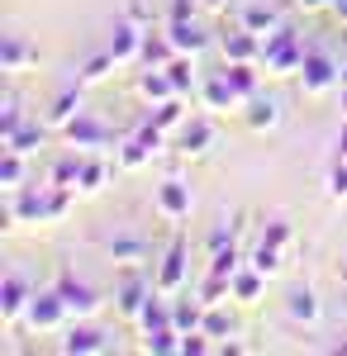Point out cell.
Segmentation results:
<instances>
[{"instance_id":"obj_1","label":"cell","mask_w":347,"mask_h":356,"mask_svg":"<svg viewBox=\"0 0 347 356\" xmlns=\"http://www.w3.org/2000/svg\"><path fill=\"white\" fill-rule=\"evenodd\" d=\"M262 62H267V72H276V76H300V67H304V48H300V38H295L291 29L281 24L276 33L262 38Z\"/></svg>"},{"instance_id":"obj_2","label":"cell","mask_w":347,"mask_h":356,"mask_svg":"<svg viewBox=\"0 0 347 356\" xmlns=\"http://www.w3.org/2000/svg\"><path fill=\"white\" fill-rule=\"evenodd\" d=\"M300 81H304V90H309V95H323V90L343 86V62H333L328 53L309 48V53H304V67H300Z\"/></svg>"},{"instance_id":"obj_3","label":"cell","mask_w":347,"mask_h":356,"mask_svg":"<svg viewBox=\"0 0 347 356\" xmlns=\"http://www.w3.org/2000/svg\"><path fill=\"white\" fill-rule=\"evenodd\" d=\"M24 318H29V328H33V332H48V328H57V323L67 318V304H62V295H57V290L33 295V300H29V309H24Z\"/></svg>"},{"instance_id":"obj_4","label":"cell","mask_w":347,"mask_h":356,"mask_svg":"<svg viewBox=\"0 0 347 356\" xmlns=\"http://www.w3.org/2000/svg\"><path fill=\"white\" fill-rule=\"evenodd\" d=\"M57 295L67 304V314H77V318H91V314L100 309V295H95L86 280H77V275H62V280H57Z\"/></svg>"},{"instance_id":"obj_5","label":"cell","mask_w":347,"mask_h":356,"mask_svg":"<svg viewBox=\"0 0 347 356\" xmlns=\"http://www.w3.org/2000/svg\"><path fill=\"white\" fill-rule=\"evenodd\" d=\"M67 143H72V147H109V129L95 119V114L81 110V114L67 119Z\"/></svg>"},{"instance_id":"obj_6","label":"cell","mask_w":347,"mask_h":356,"mask_svg":"<svg viewBox=\"0 0 347 356\" xmlns=\"http://www.w3.org/2000/svg\"><path fill=\"white\" fill-rule=\"evenodd\" d=\"M186 285V243H171L157 266V295H176Z\"/></svg>"},{"instance_id":"obj_7","label":"cell","mask_w":347,"mask_h":356,"mask_svg":"<svg viewBox=\"0 0 347 356\" xmlns=\"http://www.w3.org/2000/svg\"><path fill=\"white\" fill-rule=\"evenodd\" d=\"M262 57V33H252L247 24L224 33V62H257Z\"/></svg>"},{"instance_id":"obj_8","label":"cell","mask_w":347,"mask_h":356,"mask_svg":"<svg viewBox=\"0 0 347 356\" xmlns=\"http://www.w3.org/2000/svg\"><path fill=\"white\" fill-rule=\"evenodd\" d=\"M29 285H24V275H15V271H5V280H0V318L5 323H15L20 314L29 309Z\"/></svg>"},{"instance_id":"obj_9","label":"cell","mask_w":347,"mask_h":356,"mask_svg":"<svg viewBox=\"0 0 347 356\" xmlns=\"http://www.w3.org/2000/svg\"><path fill=\"white\" fill-rule=\"evenodd\" d=\"M157 209L167 219H190V186L176 181V176H167L157 186Z\"/></svg>"},{"instance_id":"obj_10","label":"cell","mask_w":347,"mask_h":356,"mask_svg":"<svg viewBox=\"0 0 347 356\" xmlns=\"http://www.w3.org/2000/svg\"><path fill=\"white\" fill-rule=\"evenodd\" d=\"M109 53H114V62H134V57H143V33H138V24H114Z\"/></svg>"},{"instance_id":"obj_11","label":"cell","mask_w":347,"mask_h":356,"mask_svg":"<svg viewBox=\"0 0 347 356\" xmlns=\"http://www.w3.org/2000/svg\"><path fill=\"white\" fill-rule=\"evenodd\" d=\"M167 38H171V48H176V53H190V57L205 48V33L195 29V19H171Z\"/></svg>"},{"instance_id":"obj_12","label":"cell","mask_w":347,"mask_h":356,"mask_svg":"<svg viewBox=\"0 0 347 356\" xmlns=\"http://www.w3.org/2000/svg\"><path fill=\"white\" fill-rule=\"evenodd\" d=\"M109 342H105V332H95V328H86V323H77V328L62 337V352H72V356H86V352H105Z\"/></svg>"},{"instance_id":"obj_13","label":"cell","mask_w":347,"mask_h":356,"mask_svg":"<svg viewBox=\"0 0 347 356\" xmlns=\"http://www.w3.org/2000/svg\"><path fill=\"white\" fill-rule=\"evenodd\" d=\"M138 90L153 100V105H162V100H171V95H181L176 86H171V76H167V67H148L143 72V81H138Z\"/></svg>"},{"instance_id":"obj_14","label":"cell","mask_w":347,"mask_h":356,"mask_svg":"<svg viewBox=\"0 0 347 356\" xmlns=\"http://www.w3.org/2000/svg\"><path fill=\"white\" fill-rule=\"evenodd\" d=\"M24 62H33V48H29L20 33H5L0 38V72H20Z\"/></svg>"},{"instance_id":"obj_15","label":"cell","mask_w":347,"mask_h":356,"mask_svg":"<svg viewBox=\"0 0 347 356\" xmlns=\"http://www.w3.org/2000/svg\"><path fill=\"white\" fill-rule=\"evenodd\" d=\"M200 95H205V105H210V110H233V105H238V90L229 86V76H224V72L200 86Z\"/></svg>"},{"instance_id":"obj_16","label":"cell","mask_w":347,"mask_h":356,"mask_svg":"<svg viewBox=\"0 0 347 356\" xmlns=\"http://www.w3.org/2000/svg\"><path fill=\"white\" fill-rule=\"evenodd\" d=\"M210 143H214V129L205 124V119H186V124H181V152H186V157L205 152Z\"/></svg>"},{"instance_id":"obj_17","label":"cell","mask_w":347,"mask_h":356,"mask_svg":"<svg viewBox=\"0 0 347 356\" xmlns=\"http://www.w3.org/2000/svg\"><path fill=\"white\" fill-rule=\"evenodd\" d=\"M24 186V152H15V147H5L0 152V191H20Z\"/></svg>"},{"instance_id":"obj_18","label":"cell","mask_w":347,"mask_h":356,"mask_svg":"<svg viewBox=\"0 0 347 356\" xmlns=\"http://www.w3.org/2000/svg\"><path fill=\"white\" fill-rule=\"evenodd\" d=\"M262 290H267V275H262V271L242 266V271L233 275V300H242V304H257V300H262Z\"/></svg>"},{"instance_id":"obj_19","label":"cell","mask_w":347,"mask_h":356,"mask_svg":"<svg viewBox=\"0 0 347 356\" xmlns=\"http://www.w3.org/2000/svg\"><path fill=\"white\" fill-rule=\"evenodd\" d=\"M153 300V290H148V285H143V280H134V275H129V280H124V285H119V309H124V314H129V318H138V314H143V304Z\"/></svg>"},{"instance_id":"obj_20","label":"cell","mask_w":347,"mask_h":356,"mask_svg":"<svg viewBox=\"0 0 347 356\" xmlns=\"http://www.w3.org/2000/svg\"><path fill=\"white\" fill-rule=\"evenodd\" d=\"M286 314H291L295 323H314V318H319V295H314V290H291Z\"/></svg>"},{"instance_id":"obj_21","label":"cell","mask_w":347,"mask_h":356,"mask_svg":"<svg viewBox=\"0 0 347 356\" xmlns=\"http://www.w3.org/2000/svg\"><path fill=\"white\" fill-rule=\"evenodd\" d=\"M242 266H247V257H242L233 243H229V247H214V257H210V275H229V280H233Z\"/></svg>"},{"instance_id":"obj_22","label":"cell","mask_w":347,"mask_h":356,"mask_svg":"<svg viewBox=\"0 0 347 356\" xmlns=\"http://www.w3.org/2000/svg\"><path fill=\"white\" fill-rule=\"evenodd\" d=\"M242 24L252 29V33H262V38H267V33H276V29H281V15H276L271 5H247V10H242Z\"/></svg>"},{"instance_id":"obj_23","label":"cell","mask_w":347,"mask_h":356,"mask_svg":"<svg viewBox=\"0 0 347 356\" xmlns=\"http://www.w3.org/2000/svg\"><path fill=\"white\" fill-rule=\"evenodd\" d=\"M276 119H281V105L276 100H257V95L247 100V129L262 134V129H276Z\"/></svg>"},{"instance_id":"obj_24","label":"cell","mask_w":347,"mask_h":356,"mask_svg":"<svg viewBox=\"0 0 347 356\" xmlns=\"http://www.w3.org/2000/svg\"><path fill=\"white\" fill-rule=\"evenodd\" d=\"M171 57H176V48H171L167 33H143V62L148 67H167Z\"/></svg>"},{"instance_id":"obj_25","label":"cell","mask_w":347,"mask_h":356,"mask_svg":"<svg viewBox=\"0 0 347 356\" xmlns=\"http://www.w3.org/2000/svg\"><path fill=\"white\" fill-rule=\"evenodd\" d=\"M229 86L238 90V100H252L257 95V72H252V62H229Z\"/></svg>"},{"instance_id":"obj_26","label":"cell","mask_w":347,"mask_h":356,"mask_svg":"<svg viewBox=\"0 0 347 356\" xmlns=\"http://www.w3.org/2000/svg\"><path fill=\"white\" fill-rule=\"evenodd\" d=\"M138 323H143V332L176 328V323H171V304H167V300H148V304H143V314H138Z\"/></svg>"},{"instance_id":"obj_27","label":"cell","mask_w":347,"mask_h":356,"mask_svg":"<svg viewBox=\"0 0 347 356\" xmlns=\"http://www.w3.org/2000/svg\"><path fill=\"white\" fill-rule=\"evenodd\" d=\"M167 76H171V86H176L181 95L200 86V81H195V67H190V53H176V57H171V62H167Z\"/></svg>"},{"instance_id":"obj_28","label":"cell","mask_w":347,"mask_h":356,"mask_svg":"<svg viewBox=\"0 0 347 356\" xmlns=\"http://www.w3.org/2000/svg\"><path fill=\"white\" fill-rule=\"evenodd\" d=\"M153 124L167 129V134H171V129H181V124H186V105H181L176 95H171V100H162V105H153Z\"/></svg>"},{"instance_id":"obj_29","label":"cell","mask_w":347,"mask_h":356,"mask_svg":"<svg viewBox=\"0 0 347 356\" xmlns=\"http://www.w3.org/2000/svg\"><path fill=\"white\" fill-rule=\"evenodd\" d=\"M171 323H176V332H200L205 328V309H200V300L195 304H171Z\"/></svg>"},{"instance_id":"obj_30","label":"cell","mask_w":347,"mask_h":356,"mask_svg":"<svg viewBox=\"0 0 347 356\" xmlns=\"http://www.w3.org/2000/svg\"><path fill=\"white\" fill-rule=\"evenodd\" d=\"M5 147H15V152H38V147H43V129H38V124H20V129H15V134L5 138Z\"/></svg>"},{"instance_id":"obj_31","label":"cell","mask_w":347,"mask_h":356,"mask_svg":"<svg viewBox=\"0 0 347 356\" xmlns=\"http://www.w3.org/2000/svg\"><path fill=\"white\" fill-rule=\"evenodd\" d=\"M247 266H252V271H262V275H276V271H281V247L257 243V247H252V257H247Z\"/></svg>"},{"instance_id":"obj_32","label":"cell","mask_w":347,"mask_h":356,"mask_svg":"<svg viewBox=\"0 0 347 356\" xmlns=\"http://www.w3.org/2000/svg\"><path fill=\"white\" fill-rule=\"evenodd\" d=\"M105 176H109V166L105 162H81V176H77V191H86V195H95L100 186H105Z\"/></svg>"},{"instance_id":"obj_33","label":"cell","mask_w":347,"mask_h":356,"mask_svg":"<svg viewBox=\"0 0 347 356\" xmlns=\"http://www.w3.org/2000/svg\"><path fill=\"white\" fill-rule=\"evenodd\" d=\"M72 114H81V90H62V95L53 100V110H48V119L67 129V119H72Z\"/></svg>"},{"instance_id":"obj_34","label":"cell","mask_w":347,"mask_h":356,"mask_svg":"<svg viewBox=\"0 0 347 356\" xmlns=\"http://www.w3.org/2000/svg\"><path fill=\"white\" fill-rule=\"evenodd\" d=\"M114 67H119V62H114V53H109V48H105V53H100V57H91V62L81 67V81H86V86H91V81H105V76H109V72H114Z\"/></svg>"},{"instance_id":"obj_35","label":"cell","mask_w":347,"mask_h":356,"mask_svg":"<svg viewBox=\"0 0 347 356\" xmlns=\"http://www.w3.org/2000/svg\"><path fill=\"white\" fill-rule=\"evenodd\" d=\"M81 162H86V157H77V152H72V157H62V162L53 166V186H67V191H77V176H81Z\"/></svg>"},{"instance_id":"obj_36","label":"cell","mask_w":347,"mask_h":356,"mask_svg":"<svg viewBox=\"0 0 347 356\" xmlns=\"http://www.w3.org/2000/svg\"><path fill=\"white\" fill-rule=\"evenodd\" d=\"M143 162H153V152H148L138 138H129V143H124V152H119V166H124V171H138Z\"/></svg>"},{"instance_id":"obj_37","label":"cell","mask_w":347,"mask_h":356,"mask_svg":"<svg viewBox=\"0 0 347 356\" xmlns=\"http://www.w3.org/2000/svg\"><path fill=\"white\" fill-rule=\"evenodd\" d=\"M143 252H148V247L138 243V238H114V243H109V257H114V261H138Z\"/></svg>"},{"instance_id":"obj_38","label":"cell","mask_w":347,"mask_h":356,"mask_svg":"<svg viewBox=\"0 0 347 356\" xmlns=\"http://www.w3.org/2000/svg\"><path fill=\"white\" fill-rule=\"evenodd\" d=\"M138 143H143V147H148V152H153V157H157L162 152V143H167V129H157V124H143V129H138Z\"/></svg>"},{"instance_id":"obj_39","label":"cell","mask_w":347,"mask_h":356,"mask_svg":"<svg viewBox=\"0 0 347 356\" xmlns=\"http://www.w3.org/2000/svg\"><path fill=\"white\" fill-rule=\"evenodd\" d=\"M205 337H210L205 328H200V332H181V356H205V352H210Z\"/></svg>"},{"instance_id":"obj_40","label":"cell","mask_w":347,"mask_h":356,"mask_svg":"<svg viewBox=\"0 0 347 356\" xmlns=\"http://www.w3.org/2000/svg\"><path fill=\"white\" fill-rule=\"evenodd\" d=\"M229 328H233V323H229V314H219V309L205 314V332H210V337H229Z\"/></svg>"},{"instance_id":"obj_41","label":"cell","mask_w":347,"mask_h":356,"mask_svg":"<svg viewBox=\"0 0 347 356\" xmlns=\"http://www.w3.org/2000/svg\"><path fill=\"white\" fill-rule=\"evenodd\" d=\"M20 124H24V114L15 110V100H5V114H0V138H10Z\"/></svg>"},{"instance_id":"obj_42","label":"cell","mask_w":347,"mask_h":356,"mask_svg":"<svg viewBox=\"0 0 347 356\" xmlns=\"http://www.w3.org/2000/svg\"><path fill=\"white\" fill-rule=\"evenodd\" d=\"M328 195H338V200H347V162H338L333 171H328Z\"/></svg>"},{"instance_id":"obj_43","label":"cell","mask_w":347,"mask_h":356,"mask_svg":"<svg viewBox=\"0 0 347 356\" xmlns=\"http://www.w3.org/2000/svg\"><path fill=\"white\" fill-rule=\"evenodd\" d=\"M262 243H271V247H286V243H291V223H281V219H276V223L267 228V233H262Z\"/></svg>"},{"instance_id":"obj_44","label":"cell","mask_w":347,"mask_h":356,"mask_svg":"<svg viewBox=\"0 0 347 356\" xmlns=\"http://www.w3.org/2000/svg\"><path fill=\"white\" fill-rule=\"evenodd\" d=\"M190 10H195V0H171V19H190Z\"/></svg>"},{"instance_id":"obj_45","label":"cell","mask_w":347,"mask_h":356,"mask_svg":"<svg viewBox=\"0 0 347 356\" xmlns=\"http://www.w3.org/2000/svg\"><path fill=\"white\" fill-rule=\"evenodd\" d=\"M338 162H347V129L338 134Z\"/></svg>"},{"instance_id":"obj_46","label":"cell","mask_w":347,"mask_h":356,"mask_svg":"<svg viewBox=\"0 0 347 356\" xmlns=\"http://www.w3.org/2000/svg\"><path fill=\"white\" fill-rule=\"evenodd\" d=\"M304 10H319V5H338V0H300Z\"/></svg>"},{"instance_id":"obj_47","label":"cell","mask_w":347,"mask_h":356,"mask_svg":"<svg viewBox=\"0 0 347 356\" xmlns=\"http://www.w3.org/2000/svg\"><path fill=\"white\" fill-rule=\"evenodd\" d=\"M333 10H338V15H343V19H347V0H338V5H333Z\"/></svg>"},{"instance_id":"obj_48","label":"cell","mask_w":347,"mask_h":356,"mask_svg":"<svg viewBox=\"0 0 347 356\" xmlns=\"http://www.w3.org/2000/svg\"><path fill=\"white\" fill-rule=\"evenodd\" d=\"M343 114H347V86H343Z\"/></svg>"},{"instance_id":"obj_49","label":"cell","mask_w":347,"mask_h":356,"mask_svg":"<svg viewBox=\"0 0 347 356\" xmlns=\"http://www.w3.org/2000/svg\"><path fill=\"white\" fill-rule=\"evenodd\" d=\"M205 5H214V10H219V5H224V0H205Z\"/></svg>"},{"instance_id":"obj_50","label":"cell","mask_w":347,"mask_h":356,"mask_svg":"<svg viewBox=\"0 0 347 356\" xmlns=\"http://www.w3.org/2000/svg\"><path fill=\"white\" fill-rule=\"evenodd\" d=\"M343 86H347V62H343Z\"/></svg>"}]
</instances>
